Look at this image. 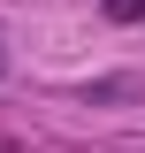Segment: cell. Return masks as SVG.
<instances>
[{
    "label": "cell",
    "instance_id": "obj_1",
    "mask_svg": "<svg viewBox=\"0 0 145 153\" xmlns=\"http://www.w3.org/2000/svg\"><path fill=\"white\" fill-rule=\"evenodd\" d=\"M107 16L115 23H145V0H107Z\"/></svg>",
    "mask_w": 145,
    "mask_h": 153
}]
</instances>
